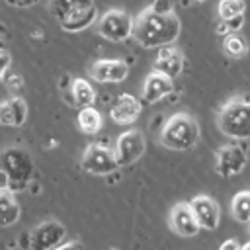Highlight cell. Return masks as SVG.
Returning a JSON list of instances; mask_svg holds the SVG:
<instances>
[{
  "instance_id": "obj_28",
  "label": "cell",
  "mask_w": 250,
  "mask_h": 250,
  "mask_svg": "<svg viewBox=\"0 0 250 250\" xmlns=\"http://www.w3.org/2000/svg\"><path fill=\"white\" fill-rule=\"evenodd\" d=\"M6 2L16 8H29V6H35L39 0H6Z\"/></svg>"
},
{
  "instance_id": "obj_11",
  "label": "cell",
  "mask_w": 250,
  "mask_h": 250,
  "mask_svg": "<svg viewBox=\"0 0 250 250\" xmlns=\"http://www.w3.org/2000/svg\"><path fill=\"white\" fill-rule=\"evenodd\" d=\"M189 207L197 219V225L205 230H215L221 223V207L209 195H195L189 201Z\"/></svg>"
},
{
  "instance_id": "obj_25",
  "label": "cell",
  "mask_w": 250,
  "mask_h": 250,
  "mask_svg": "<svg viewBox=\"0 0 250 250\" xmlns=\"http://www.w3.org/2000/svg\"><path fill=\"white\" fill-rule=\"evenodd\" d=\"M244 23V14L242 16H234L229 20H221V25H217V33L219 35H229L232 31H238Z\"/></svg>"
},
{
  "instance_id": "obj_22",
  "label": "cell",
  "mask_w": 250,
  "mask_h": 250,
  "mask_svg": "<svg viewBox=\"0 0 250 250\" xmlns=\"http://www.w3.org/2000/svg\"><path fill=\"white\" fill-rule=\"evenodd\" d=\"M230 211L238 223L250 221V191H238L230 201Z\"/></svg>"
},
{
  "instance_id": "obj_13",
  "label": "cell",
  "mask_w": 250,
  "mask_h": 250,
  "mask_svg": "<svg viewBox=\"0 0 250 250\" xmlns=\"http://www.w3.org/2000/svg\"><path fill=\"white\" fill-rule=\"evenodd\" d=\"M170 229L178 236H195L201 230L189 203L180 201L172 207V211H170Z\"/></svg>"
},
{
  "instance_id": "obj_14",
  "label": "cell",
  "mask_w": 250,
  "mask_h": 250,
  "mask_svg": "<svg viewBox=\"0 0 250 250\" xmlns=\"http://www.w3.org/2000/svg\"><path fill=\"white\" fill-rule=\"evenodd\" d=\"M141 102L133 96V94H119L115 98V102L111 104L109 115L115 123L119 125H129L133 121H137V117L141 115Z\"/></svg>"
},
{
  "instance_id": "obj_19",
  "label": "cell",
  "mask_w": 250,
  "mask_h": 250,
  "mask_svg": "<svg viewBox=\"0 0 250 250\" xmlns=\"http://www.w3.org/2000/svg\"><path fill=\"white\" fill-rule=\"evenodd\" d=\"M68 94H70V100L76 107L94 105V102H96V90L86 78H72Z\"/></svg>"
},
{
  "instance_id": "obj_34",
  "label": "cell",
  "mask_w": 250,
  "mask_h": 250,
  "mask_svg": "<svg viewBox=\"0 0 250 250\" xmlns=\"http://www.w3.org/2000/svg\"><path fill=\"white\" fill-rule=\"evenodd\" d=\"M191 2H195V4H201V2H205V0H191Z\"/></svg>"
},
{
  "instance_id": "obj_21",
  "label": "cell",
  "mask_w": 250,
  "mask_h": 250,
  "mask_svg": "<svg viewBox=\"0 0 250 250\" xmlns=\"http://www.w3.org/2000/svg\"><path fill=\"white\" fill-rule=\"evenodd\" d=\"M223 49L229 57L232 59H242L246 57L248 53V41L238 33V31H232L229 35H225V41H223Z\"/></svg>"
},
{
  "instance_id": "obj_20",
  "label": "cell",
  "mask_w": 250,
  "mask_h": 250,
  "mask_svg": "<svg viewBox=\"0 0 250 250\" xmlns=\"http://www.w3.org/2000/svg\"><path fill=\"white\" fill-rule=\"evenodd\" d=\"M76 123H78V129L86 135H96L100 133L102 125H104V117L100 113V109H96L94 105H84L80 107L78 111V117H76Z\"/></svg>"
},
{
  "instance_id": "obj_6",
  "label": "cell",
  "mask_w": 250,
  "mask_h": 250,
  "mask_svg": "<svg viewBox=\"0 0 250 250\" xmlns=\"http://www.w3.org/2000/svg\"><path fill=\"white\" fill-rule=\"evenodd\" d=\"M80 168L92 176H109L119 168L115 152L104 145H90L82 152Z\"/></svg>"
},
{
  "instance_id": "obj_27",
  "label": "cell",
  "mask_w": 250,
  "mask_h": 250,
  "mask_svg": "<svg viewBox=\"0 0 250 250\" xmlns=\"http://www.w3.org/2000/svg\"><path fill=\"white\" fill-rule=\"evenodd\" d=\"M150 8H154L156 12H164V14L174 12V6L170 4V0H154V2L150 4Z\"/></svg>"
},
{
  "instance_id": "obj_12",
  "label": "cell",
  "mask_w": 250,
  "mask_h": 250,
  "mask_svg": "<svg viewBox=\"0 0 250 250\" xmlns=\"http://www.w3.org/2000/svg\"><path fill=\"white\" fill-rule=\"evenodd\" d=\"M174 92V78L166 76L164 72H158L152 68V72L146 74L143 82V100L146 104H156L164 98H168Z\"/></svg>"
},
{
  "instance_id": "obj_35",
  "label": "cell",
  "mask_w": 250,
  "mask_h": 250,
  "mask_svg": "<svg viewBox=\"0 0 250 250\" xmlns=\"http://www.w3.org/2000/svg\"><path fill=\"white\" fill-rule=\"evenodd\" d=\"M248 232H250V221H248Z\"/></svg>"
},
{
  "instance_id": "obj_17",
  "label": "cell",
  "mask_w": 250,
  "mask_h": 250,
  "mask_svg": "<svg viewBox=\"0 0 250 250\" xmlns=\"http://www.w3.org/2000/svg\"><path fill=\"white\" fill-rule=\"evenodd\" d=\"M152 68L158 70V72H164L170 78H176L184 70V57L178 49H174L170 45L158 47V55H156V61H154Z\"/></svg>"
},
{
  "instance_id": "obj_15",
  "label": "cell",
  "mask_w": 250,
  "mask_h": 250,
  "mask_svg": "<svg viewBox=\"0 0 250 250\" xmlns=\"http://www.w3.org/2000/svg\"><path fill=\"white\" fill-rule=\"evenodd\" d=\"M27 119V104L23 98L14 96L0 102V127H21Z\"/></svg>"
},
{
  "instance_id": "obj_30",
  "label": "cell",
  "mask_w": 250,
  "mask_h": 250,
  "mask_svg": "<svg viewBox=\"0 0 250 250\" xmlns=\"http://www.w3.org/2000/svg\"><path fill=\"white\" fill-rule=\"evenodd\" d=\"M80 246H82V244H80L78 240H68V242H64V240H62V242L59 244V250H66V248H80Z\"/></svg>"
},
{
  "instance_id": "obj_29",
  "label": "cell",
  "mask_w": 250,
  "mask_h": 250,
  "mask_svg": "<svg viewBox=\"0 0 250 250\" xmlns=\"http://www.w3.org/2000/svg\"><path fill=\"white\" fill-rule=\"evenodd\" d=\"M219 248H221V250H238V248H240V242L234 240V238H229V240H225Z\"/></svg>"
},
{
  "instance_id": "obj_32",
  "label": "cell",
  "mask_w": 250,
  "mask_h": 250,
  "mask_svg": "<svg viewBox=\"0 0 250 250\" xmlns=\"http://www.w3.org/2000/svg\"><path fill=\"white\" fill-rule=\"evenodd\" d=\"M240 248H242V250H250V240L244 242V244H240Z\"/></svg>"
},
{
  "instance_id": "obj_5",
  "label": "cell",
  "mask_w": 250,
  "mask_h": 250,
  "mask_svg": "<svg viewBox=\"0 0 250 250\" xmlns=\"http://www.w3.org/2000/svg\"><path fill=\"white\" fill-rule=\"evenodd\" d=\"M135 20L123 10H107L98 20V33L113 43H123L133 37Z\"/></svg>"
},
{
  "instance_id": "obj_4",
  "label": "cell",
  "mask_w": 250,
  "mask_h": 250,
  "mask_svg": "<svg viewBox=\"0 0 250 250\" xmlns=\"http://www.w3.org/2000/svg\"><path fill=\"white\" fill-rule=\"evenodd\" d=\"M197 141L199 125L188 113L172 115L160 131V143L170 150H191L197 145Z\"/></svg>"
},
{
  "instance_id": "obj_1",
  "label": "cell",
  "mask_w": 250,
  "mask_h": 250,
  "mask_svg": "<svg viewBox=\"0 0 250 250\" xmlns=\"http://www.w3.org/2000/svg\"><path fill=\"white\" fill-rule=\"evenodd\" d=\"M182 23L174 12H156L154 8H145L133 25L135 41L145 49H156L172 45L180 35Z\"/></svg>"
},
{
  "instance_id": "obj_18",
  "label": "cell",
  "mask_w": 250,
  "mask_h": 250,
  "mask_svg": "<svg viewBox=\"0 0 250 250\" xmlns=\"http://www.w3.org/2000/svg\"><path fill=\"white\" fill-rule=\"evenodd\" d=\"M21 215V207L14 195V191L10 189H2L0 191V227H12L20 221Z\"/></svg>"
},
{
  "instance_id": "obj_24",
  "label": "cell",
  "mask_w": 250,
  "mask_h": 250,
  "mask_svg": "<svg viewBox=\"0 0 250 250\" xmlns=\"http://www.w3.org/2000/svg\"><path fill=\"white\" fill-rule=\"evenodd\" d=\"M219 18L221 20H229L234 16H242L246 12V2L244 0H219L217 6Z\"/></svg>"
},
{
  "instance_id": "obj_31",
  "label": "cell",
  "mask_w": 250,
  "mask_h": 250,
  "mask_svg": "<svg viewBox=\"0 0 250 250\" xmlns=\"http://www.w3.org/2000/svg\"><path fill=\"white\" fill-rule=\"evenodd\" d=\"M8 186H10L8 176H6V172L0 168V191H2V189H8Z\"/></svg>"
},
{
  "instance_id": "obj_8",
  "label": "cell",
  "mask_w": 250,
  "mask_h": 250,
  "mask_svg": "<svg viewBox=\"0 0 250 250\" xmlns=\"http://www.w3.org/2000/svg\"><path fill=\"white\" fill-rule=\"evenodd\" d=\"M66 238V229L62 223L49 219L39 223L31 232H29V248L31 250H51L59 248V244Z\"/></svg>"
},
{
  "instance_id": "obj_7",
  "label": "cell",
  "mask_w": 250,
  "mask_h": 250,
  "mask_svg": "<svg viewBox=\"0 0 250 250\" xmlns=\"http://www.w3.org/2000/svg\"><path fill=\"white\" fill-rule=\"evenodd\" d=\"M145 148H146L145 135L137 129H129V131H125L117 137L113 152H115V158H117L119 166H129L145 154Z\"/></svg>"
},
{
  "instance_id": "obj_23",
  "label": "cell",
  "mask_w": 250,
  "mask_h": 250,
  "mask_svg": "<svg viewBox=\"0 0 250 250\" xmlns=\"http://www.w3.org/2000/svg\"><path fill=\"white\" fill-rule=\"evenodd\" d=\"M90 4H94V0H51V12L59 21L66 14H70V12L78 10V8L90 6Z\"/></svg>"
},
{
  "instance_id": "obj_33",
  "label": "cell",
  "mask_w": 250,
  "mask_h": 250,
  "mask_svg": "<svg viewBox=\"0 0 250 250\" xmlns=\"http://www.w3.org/2000/svg\"><path fill=\"white\" fill-rule=\"evenodd\" d=\"M4 49H6V43H4V39L0 37V51H4Z\"/></svg>"
},
{
  "instance_id": "obj_10",
  "label": "cell",
  "mask_w": 250,
  "mask_h": 250,
  "mask_svg": "<svg viewBox=\"0 0 250 250\" xmlns=\"http://www.w3.org/2000/svg\"><path fill=\"white\" fill-rule=\"evenodd\" d=\"M90 76L102 84H119L129 76V64L121 59H100L90 66Z\"/></svg>"
},
{
  "instance_id": "obj_3",
  "label": "cell",
  "mask_w": 250,
  "mask_h": 250,
  "mask_svg": "<svg viewBox=\"0 0 250 250\" xmlns=\"http://www.w3.org/2000/svg\"><path fill=\"white\" fill-rule=\"evenodd\" d=\"M0 168L8 176L10 191H23L35 174V164L31 154L21 146H10L0 152Z\"/></svg>"
},
{
  "instance_id": "obj_2",
  "label": "cell",
  "mask_w": 250,
  "mask_h": 250,
  "mask_svg": "<svg viewBox=\"0 0 250 250\" xmlns=\"http://www.w3.org/2000/svg\"><path fill=\"white\" fill-rule=\"evenodd\" d=\"M217 127L234 141L250 139V96H238L227 102L217 115Z\"/></svg>"
},
{
  "instance_id": "obj_9",
  "label": "cell",
  "mask_w": 250,
  "mask_h": 250,
  "mask_svg": "<svg viewBox=\"0 0 250 250\" xmlns=\"http://www.w3.org/2000/svg\"><path fill=\"white\" fill-rule=\"evenodd\" d=\"M246 162H248V156L240 145H225L215 152V170L223 178H232L240 174Z\"/></svg>"
},
{
  "instance_id": "obj_26",
  "label": "cell",
  "mask_w": 250,
  "mask_h": 250,
  "mask_svg": "<svg viewBox=\"0 0 250 250\" xmlns=\"http://www.w3.org/2000/svg\"><path fill=\"white\" fill-rule=\"evenodd\" d=\"M10 64H12V55L6 49L0 51V82L6 78V72L10 70Z\"/></svg>"
},
{
  "instance_id": "obj_16",
  "label": "cell",
  "mask_w": 250,
  "mask_h": 250,
  "mask_svg": "<svg viewBox=\"0 0 250 250\" xmlns=\"http://www.w3.org/2000/svg\"><path fill=\"white\" fill-rule=\"evenodd\" d=\"M98 20V10H96V4H90V6H84V8H78L70 14H66L64 18L59 20V25L62 27V31H68V33H78V31H84L88 29L94 21Z\"/></svg>"
}]
</instances>
